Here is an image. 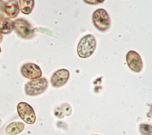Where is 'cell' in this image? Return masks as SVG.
Wrapping results in <instances>:
<instances>
[{
  "label": "cell",
  "instance_id": "obj_1",
  "mask_svg": "<svg viewBox=\"0 0 152 135\" xmlns=\"http://www.w3.org/2000/svg\"><path fill=\"white\" fill-rule=\"evenodd\" d=\"M97 47V41L92 35H87L81 38L77 47V54L81 58L90 57Z\"/></svg>",
  "mask_w": 152,
  "mask_h": 135
},
{
  "label": "cell",
  "instance_id": "obj_2",
  "mask_svg": "<svg viewBox=\"0 0 152 135\" xmlns=\"http://www.w3.org/2000/svg\"><path fill=\"white\" fill-rule=\"evenodd\" d=\"M92 22L97 30L104 32L110 27V17L107 11L103 9H98L93 13Z\"/></svg>",
  "mask_w": 152,
  "mask_h": 135
},
{
  "label": "cell",
  "instance_id": "obj_3",
  "mask_svg": "<svg viewBox=\"0 0 152 135\" xmlns=\"http://www.w3.org/2000/svg\"><path fill=\"white\" fill-rule=\"evenodd\" d=\"M48 87V81L46 78L36 79L28 82L25 86L24 91L25 93L30 96H36L43 93Z\"/></svg>",
  "mask_w": 152,
  "mask_h": 135
},
{
  "label": "cell",
  "instance_id": "obj_4",
  "mask_svg": "<svg viewBox=\"0 0 152 135\" xmlns=\"http://www.w3.org/2000/svg\"><path fill=\"white\" fill-rule=\"evenodd\" d=\"M13 27L16 34L24 39H30L34 35V30L28 21L23 18L16 19L13 21Z\"/></svg>",
  "mask_w": 152,
  "mask_h": 135
},
{
  "label": "cell",
  "instance_id": "obj_5",
  "mask_svg": "<svg viewBox=\"0 0 152 135\" xmlns=\"http://www.w3.org/2000/svg\"><path fill=\"white\" fill-rule=\"evenodd\" d=\"M19 117L28 125H34L36 121V114L33 108L26 102H20L17 106Z\"/></svg>",
  "mask_w": 152,
  "mask_h": 135
},
{
  "label": "cell",
  "instance_id": "obj_6",
  "mask_svg": "<svg viewBox=\"0 0 152 135\" xmlns=\"http://www.w3.org/2000/svg\"><path fill=\"white\" fill-rule=\"evenodd\" d=\"M21 73L24 77L29 80H36L42 76V70L40 66L33 63L24 64L21 68Z\"/></svg>",
  "mask_w": 152,
  "mask_h": 135
},
{
  "label": "cell",
  "instance_id": "obj_7",
  "mask_svg": "<svg viewBox=\"0 0 152 135\" xmlns=\"http://www.w3.org/2000/svg\"><path fill=\"white\" fill-rule=\"evenodd\" d=\"M126 63L131 70L140 73L143 68V63L140 55L134 50H130L126 54Z\"/></svg>",
  "mask_w": 152,
  "mask_h": 135
},
{
  "label": "cell",
  "instance_id": "obj_8",
  "mask_svg": "<svg viewBox=\"0 0 152 135\" xmlns=\"http://www.w3.org/2000/svg\"><path fill=\"white\" fill-rule=\"evenodd\" d=\"M70 73L68 69H61L56 71L50 79L51 85L55 88H59L65 86L69 79Z\"/></svg>",
  "mask_w": 152,
  "mask_h": 135
},
{
  "label": "cell",
  "instance_id": "obj_9",
  "mask_svg": "<svg viewBox=\"0 0 152 135\" xmlns=\"http://www.w3.org/2000/svg\"><path fill=\"white\" fill-rule=\"evenodd\" d=\"M4 12L5 14L11 18H16L19 14L18 1V0H9L4 6Z\"/></svg>",
  "mask_w": 152,
  "mask_h": 135
},
{
  "label": "cell",
  "instance_id": "obj_10",
  "mask_svg": "<svg viewBox=\"0 0 152 135\" xmlns=\"http://www.w3.org/2000/svg\"><path fill=\"white\" fill-rule=\"evenodd\" d=\"M25 125L22 122H12L5 128V133L9 135H17L24 131Z\"/></svg>",
  "mask_w": 152,
  "mask_h": 135
},
{
  "label": "cell",
  "instance_id": "obj_11",
  "mask_svg": "<svg viewBox=\"0 0 152 135\" xmlns=\"http://www.w3.org/2000/svg\"><path fill=\"white\" fill-rule=\"evenodd\" d=\"M19 9L24 15L31 14L34 7V0H18Z\"/></svg>",
  "mask_w": 152,
  "mask_h": 135
},
{
  "label": "cell",
  "instance_id": "obj_12",
  "mask_svg": "<svg viewBox=\"0 0 152 135\" xmlns=\"http://www.w3.org/2000/svg\"><path fill=\"white\" fill-rule=\"evenodd\" d=\"M13 29V21L10 19L3 18L0 21V33L2 35H9Z\"/></svg>",
  "mask_w": 152,
  "mask_h": 135
},
{
  "label": "cell",
  "instance_id": "obj_13",
  "mask_svg": "<svg viewBox=\"0 0 152 135\" xmlns=\"http://www.w3.org/2000/svg\"><path fill=\"white\" fill-rule=\"evenodd\" d=\"M139 131L143 135H151L152 127L148 124H142L139 127Z\"/></svg>",
  "mask_w": 152,
  "mask_h": 135
},
{
  "label": "cell",
  "instance_id": "obj_14",
  "mask_svg": "<svg viewBox=\"0 0 152 135\" xmlns=\"http://www.w3.org/2000/svg\"><path fill=\"white\" fill-rule=\"evenodd\" d=\"M84 2L89 5H97V4H100L104 2L105 0H83Z\"/></svg>",
  "mask_w": 152,
  "mask_h": 135
},
{
  "label": "cell",
  "instance_id": "obj_15",
  "mask_svg": "<svg viewBox=\"0 0 152 135\" xmlns=\"http://www.w3.org/2000/svg\"><path fill=\"white\" fill-rule=\"evenodd\" d=\"M4 6H5V2L2 0H0V21L4 18V15H5Z\"/></svg>",
  "mask_w": 152,
  "mask_h": 135
},
{
  "label": "cell",
  "instance_id": "obj_16",
  "mask_svg": "<svg viewBox=\"0 0 152 135\" xmlns=\"http://www.w3.org/2000/svg\"><path fill=\"white\" fill-rule=\"evenodd\" d=\"M2 35L0 33V42H2Z\"/></svg>",
  "mask_w": 152,
  "mask_h": 135
},
{
  "label": "cell",
  "instance_id": "obj_17",
  "mask_svg": "<svg viewBox=\"0 0 152 135\" xmlns=\"http://www.w3.org/2000/svg\"><path fill=\"white\" fill-rule=\"evenodd\" d=\"M0 53H1V47H0Z\"/></svg>",
  "mask_w": 152,
  "mask_h": 135
},
{
  "label": "cell",
  "instance_id": "obj_18",
  "mask_svg": "<svg viewBox=\"0 0 152 135\" xmlns=\"http://www.w3.org/2000/svg\"><path fill=\"white\" fill-rule=\"evenodd\" d=\"M94 135H99V134H94Z\"/></svg>",
  "mask_w": 152,
  "mask_h": 135
}]
</instances>
